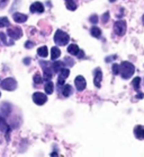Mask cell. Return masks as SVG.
Here are the masks:
<instances>
[{"label": "cell", "mask_w": 144, "mask_h": 157, "mask_svg": "<svg viewBox=\"0 0 144 157\" xmlns=\"http://www.w3.org/2000/svg\"><path fill=\"white\" fill-rule=\"evenodd\" d=\"M135 72V67L131 62L124 61L120 66V74L123 79H130Z\"/></svg>", "instance_id": "6da1fadb"}, {"label": "cell", "mask_w": 144, "mask_h": 157, "mask_svg": "<svg viewBox=\"0 0 144 157\" xmlns=\"http://www.w3.org/2000/svg\"><path fill=\"white\" fill-rule=\"evenodd\" d=\"M70 41V36L68 35L67 33L61 31V29H57L55 32V35H54V42L60 45V47H64L67 45L68 43Z\"/></svg>", "instance_id": "7a4b0ae2"}, {"label": "cell", "mask_w": 144, "mask_h": 157, "mask_svg": "<svg viewBox=\"0 0 144 157\" xmlns=\"http://www.w3.org/2000/svg\"><path fill=\"white\" fill-rule=\"evenodd\" d=\"M39 64L44 71V80H51L54 75V72L51 68V63H49L47 61H39Z\"/></svg>", "instance_id": "3957f363"}, {"label": "cell", "mask_w": 144, "mask_h": 157, "mask_svg": "<svg viewBox=\"0 0 144 157\" xmlns=\"http://www.w3.org/2000/svg\"><path fill=\"white\" fill-rule=\"evenodd\" d=\"M0 86H1V88L5 89V90L11 92V90H15V89L17 88V82H16L14 78H6L5 80L1 82Z\"/></svg>", "instance_id": "277c9868"}, {"label": "cell", "mask_w": 144, "mask_h": 157, "mask_svg": "<svg viewBox=\"0 0 144 157\" xmlns=\"http://www.w3.org/2000/svg\"><path fill=\"white\" fill-rule=\"evenodd\" d=\"M114 31L118 36H123L126 32V21H118L114 24Z\"/></svg>", "instance_id": "5b68a950"}, {"label": "cell", "mask_w": 144, "mask_h": 157, "mask_svg": "<svg viewBox=\"0 0 144 157\" xmlns=\"http://www.w3.org/2000/svg\"><path fill=\"white\" fill-rule=\"evenodd\" d=\"M7 34L9 35L11 40H18L23 36V31H21L20 27H14V29H7Z\"/></svg>", "instance_id": "8992f818"}, {"label": "cell", "mask_w": 144, "mask_h": 157, "mask_svg": "<svg viewBox=\"0 0 144 157\" xmlns=\"http://www.w3.org/2000/svg\"><path fill=\"white\" fill-rule=\"evenodd\" d=\"M33 101L37 105H43V104H45L47 102V96H46L45 94L36 92V93L33 94Z\"/></svg>", "instance_id": "52a82bcc"}, {"label": "cell", "mask_w": 144, "mask_h": 157, "mask_svg": "<svg viewBox=\"0 0 144 157\" xmlns=\"http://www.w3.org/2000/svg\"><path fill=\"white\" fill-rule=\"evenodd\" d=\"M69 75H70V70L67 68H62L59 71V78H57V85L59 86H62L64 84V82H65V79L69 77Z\"/></svg>", "instance_id": "ba28073f"}, {"label": "cell", "mask_w": 144, "mask_h": 157, "mask_svg": "<svg viewBox=\"0 0 144 157\" xmlns=\"http://www.w3.org/2000/svg\"><path fill=\"white\" fill-rule=\"evenodd\" d=\"M0 130L7 136V139H9V133H10V125L5 121V118L0 115Z\"/></svg>", "instance_id": "9c48e42d"}, {"label": "cell", "mask_w": 144, "mask_h": 157, "mask_svg": "<svg viewBox=\"0 0 144 157\" xmlns=\"http://www.w3.org/2000/svg\"><path fill=\"white\" fill-rule=\"evenodd\" d=\"M74 84H76V87L79 92L83 90L87 86V82H86V79H84L83 76H77L76 79H74Z\"/></svg>", "instance_id": "30bf717a"}, {"label": "cell", "mask_w": 144, "mask_h": 157, "mask_svg": "<svg viewBox=\"0 0 144 157\" xmlns=\"http://www.w3.org/2000/svg\"><path fill=\"white\" fill-rule=\"evenodd\" d=\"M94 75H95V78H94V84L97 88H99L102 86V72L100 70V68L95 69L94 71Z\"/></svg>", "instance_id": "8fae6325"}, {"label": "cell", "mask_w": 144, "mask_h": 157, "mask_svg": "<svg viewBox=\"0 0 144 157\" xmlns=\"http://www.w3.org/2000/svg\"><path fill=\"white\" fill-rule=\"evenodd\" d=\"M134 136L140 140L144 139V125H136L134 128Z\"/></svg>", "instance_id": "7c38bea8"}, {"label": "cell", "mask_w": 144, "mask_h": 157, "mask_svg": "<svg viewBox=\"0 0 144 157\" xmlns=\"http://www.w3.org/2000/svg\"><path fill=\"white\" fill-rule=\"evenodd\" d=\"M43 11H44V6H43V4L39 2V1L32 4V6H31V13H39L41 14Z\"/></svg>", "instance_id": "4fadbf2b"}, {"label": "cell", "mask_w": 144, "mask_h": 157, "mask_svg": "<svg viewBox=\"0 0 144 157\" xmlns=\"http://www.w3.org/2000/svg\"><path fill=\"white\" fill-rule=\"evenodd\" d=\"M13 18H14V21H16V23H19V24H21V23H25V21H27V16L24 14H20V13H15L14 15H13Z\"/></svg>", "instance_id": "5bb4252c"}, {"label": "cell", "mask_w": 144, "mask_h": 157, "mask_svg": "<svg viewBox=\"0 0 144 157\" xmlns=\"http://www.w3.org/2000/svg\"><path fill=\"white\" fill-rule=\"evenodd\" d=\"M64 67V62L63 61H56V62H53L51 63V68H52L53 72L55 74V72H59L61 69Z\"/></svg>", "instance_id": "9a60e30c"}, {"label": "cell", "mask_w": 144, "mask_h": 157, "mask_svg": "<svg viewBox=\"0 0 144 157\" xmlns=\"http://www.w3.org/2000/svg\"><path fill=\"white\" fill-rule=\"evenodd\" d=\"M62 95L64 97H69L72 95V86L71 85H63L62 87Z\"/></svg>", "instance_id": "2e32d148"}, {"label": "cell", "mask_w": 144, "mask_h": 157, "mask_svg": "<svg viewBox=\"0 0 144 157\" xmlns=\"http://www.w3.org/2000/svg\"><path fill=\"white\" fill-rule=\"evenodd\" d=\"M79 51H80V49H79V47H78L77 44H70V45L68 47V52H69L71 56H78Z\"/></svg>", "instance_id": "e0dca14e"}, {"label": "cell", "mask_w": 144, "mask_h": 157, "mask_svg": "<svg viewBox=\"0 0 144 157\" xmlns=\"http://www.w3.org/2000/svg\"><path fill=\"white\" fill-rule=\"evenodd\" d=\"M60 56H61V51L59 48L53 47L52 49H51V59H52V60H56Z\"/></svg>", "instance_id": "ac0fdd59"}, {"label": "cell", "mask_w": 144, "mask_h": 157, "mask_svg": "<svg viewBox=\"0 0 144 157\" xmlns=\"http://www.w3.org/2000/svg\"><path fill=\"white\" fill-rule=\"evenodd\" d=\"M90 33H91V35L96 39H99V37H102V31L99 27L97 26H92L91 29H90Z\"/></svg>", "instance_id": "d6986e66"}, {"label": "cell", "mask_w": 144, "mask_h": 157, "mask_svg": "<svg viewBox=\"0 0 144 157\" xmlns=\"http://www.w3.org/2000/svg\"><path fill=\"white\" fill-rule=\"evenodd\" d=\"M44 89H45V93L46 94L51 95V94L53 93V89H54V85H53V82H51V80H46Z\"/></svg>", "instance_id": "ffe728a7"}, {"label": "cell", "mask_w": 144, "mask_h": 157, "mask_svg": "<svg viewBox=\"0 0 144 157\" xmlns=\"http://www.w3.org/2000/svg\"><path fill=\"white\" fill-rule=\"evenodd\" d=\"M37 54H39V57L46 58L47 56H49V50H47V48H46V47L39 48V50H37Z\"/></svg>", "instance_id": "44dd1931"}, {"label": "cell", "mask_w": 144, "mask_h": 157, "mask_svg": "<svg viewBox=\"0 0 144 157\" xmlns=\"http://www.w3.org/2000/svg\"><path fill=\"white\" fill-rule=\"evenodd\" d=\"M65 6L69 10H76L77 9V5L73 0H65Z\"/></svg>", "instance_id": "7402d4cb"}, {"label": "cell", "mask_w": 144, "mask_h": 157, "mask_svg": "<svg viewBox=\"0 0 144 157\" xmlns=\"http://www.w3.org/2000/svg\"><path fill=\"white\" fill-rule=\"evenodd\" d=\"M0 39H1L2 43L6 44V45H13V44H14V41H13V40L8 41L7 37H6V35H5V33H2V32H0Z\"/></svg>", "instance_id": "603a6c76"}, {"label": "cell", "mask_w": 144, "mask_h": 157, "mask_svg": "<svg viewBox=\"0 0 144 157\" xmlns=\"http://www.w3.org/2000/svg\"><path fill=\"white\" fill-rule=\"evenodd\" d=\"M10 25L7 17H0V27H7Z\"/></svg>", "instance_id": "cb8c5ba5"}, {"label": "cell", "mask_w": 144, "mask_h": 157, "mask_svg": "<svg viewBox=\"0 0 144 157\" xmlns=\"http://www.w3.org/2000/svg\"><path fill=\"white\" fill-rule=\"evenodd\" d=\"M140 82H141V78L140 77H136V78L133 79V82H132V85H133V87L136 90H138V88H140Z\"/></svg>", "instance_id": "d4e9b609"}, {"label": "cell", "mask_w": 144, "mask_h": 157, "mask_svg": "<svg viewBox=\"0 0 144 157\" xmlns=\"http://www.w3.org/2000/svg\"><path fill=\"white\" fill-rule=\"evenodd\" d=\"M42 82H43V79H42V77H41V75L36 74V75L34 76V82H35L36 85H39V84H41Z\"/></svg>", "instance_id": "484cf974"}, {"label": "cell", "mask_w": 144, "mask_h": 157, "mask_svg": "<svg viewBox=\"0 0 144 157\" xmlns=\"http://www.w3.org/2000/svg\"><path fill=\"white\" fill-rule=\"evenodd\" d=\"M113 74L114 75H118L120 74V66L118 64H113Z\"/></svg>", "instance_id": "4316f807"}, {"label": "cell", "mask_w": 144, "mask_h": 157, "mask_svg": "<svg viewBox=\"0 0 144 157\" xmlns=\"http://www.w3.org/2000/svg\"><path fill=\"white\" fill-rule=\"evenodd\" d=\"M108 19H109V13H108V11H106L105 14L102 16V21L105 24V23H107V21H108Z\"/></svg>", "instance_id": "83f0119b"}, {"label": "cell", "mask_w": 144, "mask_h": 157, "mask_svg": "<svg viewBox=\"0 0 144 157\" xmlns=\"http://www.w3.org/2000/svg\"><path fill=\"white\" fill-rule=\"evenodd\" d=\"M65 63H67L68 66H70V67H71V66H73V64H74V61L71 60L69 57H67V58H64V64H65Z\"/></svg>", "instance_id": "f1b7e54d"}, {"label": "cell", "mask_w": 144, "mask_h": 157, "mask_svg": "<svg viewBox=\"0 0 144 157\" xmlns=\"http://www.w3.org/2000/svg\"><path fill=\"white\" fill-rule=\"evenodd\" d=\"M33 47H34V43L31 42V41H27V42L25 43V48L26 49H32Z\"/></svg>", "instance_id": "f546056e"}, {"label": "cell", "mask_w": 144, "mask_h": 157, "mask_svg": "<svg viewBox=\"0 0 144 157\" xmlns=\"http://www.w3.org/2000/svg\"><path fill=\"white\" fill-rule=\"evenodd\" d=\"M98 19H99V18L97 17V16H96V15H94V16H91V17L89 18V21H91L92 24H96V23H97V21H98Z\"/></svg>", "instance_id": "4dcf8cb0"}, {"label": "cell", "mask_w": 144, "mask_h": 157, "mask_svg": "<svg viewBox=\"0 0 144 157\" xmlns=\"http://www.w3.org/2000/svg\"><path fill=\"white\" fill-rule=\"evenodd\" d=\"M29 61H31V58H26V59H24V63L29 64Z\"/></svg>", "instance_id": "1f68e13d"}, {"label": "cell", "mask_w": 144, "mask_h": 157, "mask_svg": "<svg viewBox=\"0 0 144 157\" xmlns=\"http://www.w3.org/2000/svg\"><path fill=\"white\" fill-rule=\"evenodd\" d=\"M116 58V56H113V57H109V58H106V61H112V60H114Z\"/></svg>", "instance_id": "d6a6232c"}, {"label": "cell", "mask_w": 144, "mask_h": 157, "mask_svg": "<svg viewBox=\"0 0 144 157\" xmlns=\"http://www.w3.org/2000/svg\"><path fill=\"white\" fill-rule=\"evenodd\" d=\"M78 56H79V58H83L84 57V54H83V51H79V53H78Z\"/></svg>", "instance_id": "836d02e7"}, {"label": "cell", "mask_w": 144, "mask_h": 157, "mask_svg": "<svg viewBox=\"0 0 144 157\" xmlns=\"http://www.w3.org/2000/svg\"><path fill=\"white\" fill-rule=\"evenodd\" d=\"M142 21H143V24H144V15H143V18H142Z\"/></svg>", "instance_id": "e575fe53"}, {"label": "cell", "mask_w": 144, "mask_h": 157, "mask_svg": "<svg viewBox=\"0 0 144 157\" xmlns=\"http://www.w3.org/2000/svg\"><path fill=\"white\" fill-rule=\"evenodd\" d=\"M0 97H1V93H0Z\"/></svg>", "instance_id": "d590c367"}]
</instances>
